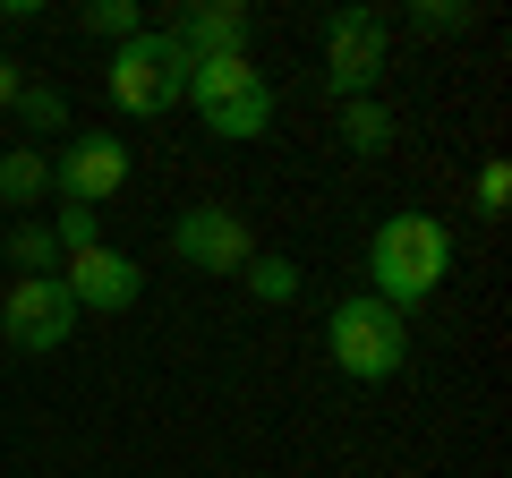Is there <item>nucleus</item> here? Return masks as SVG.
<instances>
[{"label":"nucleus","instance_id":"nucleus-5","mask_svg":"<svg viewBox=\"0 0 512 478\" xmlns=\"http://www.w3.org/2000/svg\"><path fill=\"white\" fill-rule=\"evenodd\" d=\"M393 60V18L384 9H333L325 18V94L333 103H367Z\"/></svg>","mask_w":512,"mask_h":478},{"label":"nucleus","instance_id":"nucleus-11","mask_svg":"<svg viewBox=\"0 0 512 478\" xmlns=\"http://www.w3.org/2000/svg\"><path fill=\"white\" fill-rule=\"evenodd\" d=\"M393 137H402V120H393V103H342V146L359 154V163H376V154H393Z\"/></svg>","mask_w":512,"mask_h":478},{"label":"nucleus","instance_id":"nucleus-7","mask_svg":"<svg viewBox=\"0 0 512 478\" xmlns=\"http://www.w3.org/2000/svg\"><path fill=\"white\" fill-rule=\"evenodd\" d=\"M171 257H180L188 274H248L256 239H248V222H239L231 205H188V214L171 222Z\"/></svg>","mask_w":512,"mask_h":478},{"label":"nucleus","instance_id":"nucleus-10","mask_svg":"<svg viewBox=\"0 0 512 478\" xmlns=\"http://www.w3.org/2000/svg\"><path fill=\"white\" fill-rule=\"evenodd\" d=\"M171 43L188 52V69L197 60H231V52H248V35H256V18L239 9V0H205V9H188L180 26H163Z\"/></svg>","mask_w":512,"mask_h":478},{"label":"nucleus","instance_id":"nucleus-3","mask_svg":"<svg viewBox=\"0 0 512 478\" xmlns=\"http://www.w3.org/2000/svg\"><path fill=\"white\" fill-rule=\"evenodd\" d=\"M103 94L128 111V120H163V111H180V103H188V52L163 35V26H146V35L111 43Z\"/></svg>","mask_w":512,"mask_h":478},{"label":"nucleus","instance_id":"nucleus-14","mask_svg":"<svg viewBox=\"0 0 512 478\" xmlns=\"http://www.w3.org/2000/svg\"><path fill=\"white\" fill-rule=\"evenodd\" d=\"M248 291L265 299V308H291L308 282H299V265H291V257H265V248H256V257H248Z\"/></svg>","mask_w":512,"mask_h":478},{"label":"nucleus","instance_id":"nucleus-6","mask_svg":"<svg viewBox=\"0 0 512 478\" xmlns=\"http://www.w3.org/2000/svg\"><path fill=\"white\" fill-rule=\"evenodd\" d=\"M0 333H9V350L43 359V350L77 342V299L60 291V274H18L9 299H0Z\"/></svg>","mask_w":512,"mask_h":478},{"label":"nucleus","instance_id":"nucleus-19","mask_svg":"<svg viewBox=\"0 0 512 478\" xmlns=\"http://www.w3.org/2000/svg\"><path fill=\"white\" fill-rule=\"evenodd\" d=\"M18 86H26V69H18V60H9V52H0V111L18 103Z\"/></svg>","mask_w":512,"mask_h":478},{"label":"nucleus","instance_id":"nucleus-4","mask_svg":"<svg viewBox=\"0 0 512 478\" xmlns=\"http://www.w3.org/2000/svg\"><path fill=\"white\" fill-rule=\"evenodd\" d=\"M325 350H333V368L342 376H359V385H384V376H402V359H410V325L384 299H342V308L325 316Z\"/></svg>","mask_w":512,"mask_h":478},{"label":"nucleus","instance_id":"nucleus-12","mask_svg":"<svg viewBox=\"0 0 512 478\" xmlns=\"http://www.w3.org/2000/svg\"><path fill=\"white\" fill-rule=\"evenodd\" d=\"M52 197V154L43 146H9L0 154V205H43Z\"/></svg>","mask_w":512,"mask_h":478},{"label":"nucleus","instance_id":"nucleus-16","mask_svg":"<svg viewBox=\"0 0 512 478\" xmlns=\"http://www.w3.org/2000/svg\"><path fill=\"white\" fill-rule=\"evenodd\" d=\"M9 265H18V274H60L52 222H18V231H9Z\"/></svg>","mask_w":512,"mask_h":478},{"label":"nucleus","instance_id":"nucleus-17","mask_svg":"<svg viewBox=\"0 0 512 478\" xmlns=\"http://www.w3.org/2000/svg\"><path fill=\"white\" fill-rule=\"evenodd\" d=\"M470 205H478L487 222H504V214H512V163H504V154H495V163H478V188H470Z\"/></svg>","mask_w":512,"mask_h":478},{"label":"nucleus","instance_id":"nucleus-13","mask_svg":"<svg viewBox=\"0 0 512 478\" xmlns=\"http://www.w3.org/2000/svg\"><path fill=\"white\" fill-rule=\"evenodd\" d=\"M9 111H18V129H26V137H69V86H43V77H26Z\"/></svg>","mask_w":512,"mask_h":478},{"label":"nucleus","instance_id":"nucleus-1","mask_svg":"<svg viewBox=\"0 0 512 478\" xmlns=\"http://www.w3.org/2000/svg\"><path fill=\"white\" fill-rule=\"evenodd\" d=\"M444 274H453V222H436V214H384L376 222V239H367V299H384L402 316L419 299H436Z\"/></svg>","mask_w":512,"mask_h":478},{"label":"nucleus","instance_id":"nucleus-8","mask_svg":"<svg viewBox=\"0 0 512 478\" xmlns=\"http://www.w3.org/2000/svg\"><path fill=\"white\" fill-rule=\"evenodd\" d=\"M60 291L77 299V316H86V308H94V316H120V308H137V299H146V265L103 239V248H86V257L60 265Z\"/></svg>","mask_w":512,"mask_h":478},{"label":"nucleus","instance_id":"nucleus-15","mask_svg":"<svg viewBox=\"0 0 512 478\" xmlns=\"http://www.w3.org/2000/svg\"><path fill=\"white\" fill-rule=\"evenodd\" d=\"M86 35H103V43H128V35H146V9L137 0H86Z\"/></svg>","mask_w":512,"mask_h":478},{"label":"nucleus","instance_id":"nucleus-18","mask_svg":"<svg viewBox=\"0 0 512 478\" xmlns=\"http://www.w3.org/2000/svg\"><path fill=\"white\" fill-rule=\"evenodd\" d=\"M410 26H427V35H453V26H470V9H453V0H419V9H410Z\"/></svg>","mask_w":512,"mask_h":478},{"label":"nucleus","instance_id":"nucleus-9","mask_svg":"<svg viewBox=\"0 0 512 478\" xmlns=\"http://www.w3.org/2000/svg\"><path fill=\"white\" fill-rule=\"evenodd\" d=\"M52 188H60V205H94V214H103L128 188V146L120 137H69V146L52 154Z\"/></svg>","mask_w":512,"mask_h":478},{"label":"nucleus","instance_id":"nucleus-2","mask_svg":"<svg viewBox=\"0 0 512 478\" xmlns=\"http://www.w3.org/2000/svg\"><path fill=\"white\" fill-rule=\"evenodd\" d=\"M188 103H197L205 137H231V146H248V137H265V129H274V86H265L256 52L197 60V69H188Z\"/></svg>","mask_w":512,"mask_h":478}]
</instances>
